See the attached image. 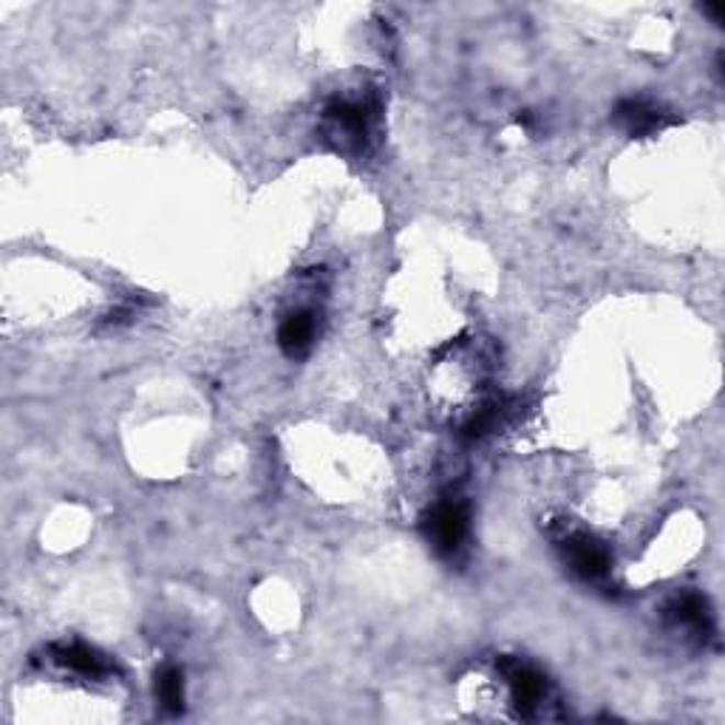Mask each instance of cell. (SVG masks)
<instances>
[{"mask_svg": "<svg viewBox=\"0 0 725 725\" xmlns=\"http://www.w3.org/2000/svg\"><path fill=\"white\" fill-rule=\"evenodd\" d=\"M499 672H502L504 689L511 698L507 705L518 717H536L544 712V705L550 700V683L536 666L524 663V660H502Z\"/></svg>", "mask_w": 725, "mask_h": 725, "instance_id": "cell-1", "label": "cell"}, {"mask_svg": "<svg viewBox=\"0 0 725 725\" xmlns=\"http://www.w3.org/2000/svg\"><path fill=\"white\" fill-rule=\"evenodd\" d=\"M468 527V504L457 502V499H445V502L434 504V511L425 518V536H428V542L434 544V550L439 556H454V553L462 550Z\"/></svg>", "mask_w": 725, "mask_h": 725, "instance_id": "cell-2", "label": "cell"}, {"mask_svg": "<svg viewBox=\"0 0 725 725\" xmlns=\"http://www.w3.org/2000/svg\"><path fill=\"white\" fill-rule=\"evenodd\" d=\"M332 134L341 136L343 145L362 148V142L369 140L371 122H375V108L362 100H335L326 108Z\"/></svg>", "mask_w": 725, "mask_h": 725, "instance_id": "cell-3", "label": "cell"}, {"mask_svg": "<svg viewBox=\"0 0 725 725\" xmlns=\"http://www.w3.org/2000/svg\"><path fill=\"white\" fill-rule=\"evenodd\" d=\"M561 547H565V558L570 561L572 572H578L587 581H601L610 572V550L598 538L587 536V533H570L561 538Z\"/></svg>", "mask_w": 725, "mask_h": 725, "instance_id": "cell-4", "label": "cell"}, {"mask_svg": "<svg viewBox=\"0 0 725 725\" xmlns=\"http://www.w3.org/2000/svg\"><path fill=\"white\" fill-rule=\"evenodd\" d=\"M666 615H669V621H672L674 626L692 632L694 638L700 640L712 638L714 632L712 612H709V604H705L703 598L694 595V592H685V595L674 598L672 604L666 606Z\"/></svg>", "mask_w": 725, "mask_h": 725, "instance_id": "cell-5", "label": "cell"}, {"mask_svg": "<svg viewBox=\"0 0 725 725\" xmlns=\"http://www.w3.org/2000/svg\"><path fill=\"white\" fill-rule=\"evenodd\" d=\"M615 120H618L632 136H646L663 129L666 122H669V114L649 100H626L621 102L618 111H615Z\"/></svg>", "mask_w": 725, "mask_h": 725, "instance_id": "cell-6", "label": "cell"}, {"mask_svg": "<svg viewBox=\"0 0 725 725\" xmlns=\"http://www.w3.org/2000/svg\"><path fill=\"white\" fill-rule=\"evenodd\" d=\"M54 663H60L63 669L75 674H86V678H105L111 674V663L102 655H97L91 646L86 644H60L52 649Z\"/></svg>", "mask_w": 725, "mask_h": 725, "instance_id": "cell-7", "label": "cell"}, {"mask_svg": "<svg viewBox=\"0 0 725 725\" xmlns=\"http://www.w3.org/2000/svg\"><path fill=\"white\" fill-rule=\"evenodd\" d=\"M317 335V321L312 312H295L281 323V332H278V343L289 357H301L310 352L312 341Z\"/></svg>", "mask_w": 725, "mask_h": 725, "instance_id": "cell-8", "label": "cell"}, {"mask_svg": "<svg viewBox=\"0 0 725 725\" xmlns=\"http://www.w3.org/2000/svg\"><path fill=\"white\" fill-rule=\"evenodd\" d=\"M156 692H159V700L165 703L168 712H181V705H185V683H181L179 669L168 666V669L159 674Z\"/></svg>", "mask_w": 725, "mask_h": 725, "instance_id": "cell-9", "label": "cell"}]
</instances>
